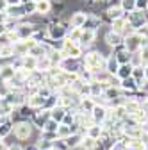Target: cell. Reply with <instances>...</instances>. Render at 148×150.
Masks as SVG:
<instances>
[{
	"label": "cell",
	"instance_id": "1",
	"mask_svg": "<svg viewBox=\"0 0 148 150\" xmlns=\"http://www.w3.org/2000/svg\"><path fill=\"white\" fill-rule=\"evenodd\" d=\"M82 64L86 70H89L91 73H97V71H102L105 70V57L97 50V48H89L84 52L82 55Z\"/></svg>",
	"mask_w": 148,
	"mask_h": 150
},
{
	"label": "cell",
	"instance_id": "2",
	"mask_svg": "<svg viewBox=\"0 0 148 150\" xmlns=\"http://www.w3.org/2000/svg\"><path fill=\"white\" fill-rule=\"evenodd\" d=\"M34 132H36L34 125H32L30 122H27V120L16 122V123L13 125V136H14V139H18V141H27V143H29V139L34 136Z\"/></svg>",
	"mask_w": 148,
	"mask_h": 150
},
{
	"label": "cell",
	"instance_id": "3",
	"mask_svg": "<svg viewBox=\"0 0 148 150\" xmlns=\"http://www.w3.org/2000/svg\"><path fill=\"white\" fill-rule=\"evenodd\" d=\"M68 29L70 27H66V25H63L57 18H54L52 22H48V25H47V32H48V40H52V41H63V40H66V36H68Z\"/></svg>",
	"mask_w": 148,
	"mask_h": 150
},
{
	"label": "cell",
	"instance_id": "4",
	"mask_svg": "<svg viewBox=\"0 0 148 150\" xmlns=\"http://www.w3.org/2000/svg\"><path fill=\"white\" fill-rule=\"evenodd\" d=\"M59 68L66 73H80V70L84 68L82 64V57H64L59 64Z\"/></svg>",
	"mask_w": 148,
	"mask_h": 150
},
{
	"label": "cell",
	"instance_id": "5",
	"mask_svg": "<svg viewBox=\"0 0 148 150\" xmlns=\"http://www.w3.org/2000/svg\"><path fill=\"white\" fill-rule=\"evenodd\" d=\"M9 105H13L14 109H18V107H22V105H25V102H27V95L23 93V89H14V91H11L9 95L4 98Z\"/></svg>",
	"mask_w": 148,
	"mask_h": 150
},
{
	"label": "cell",
	"instance_id": "6",
	"mask_svg": "<svg viewBox=\"0 0 148 150\" xmlns=\"http://www.w3.org/2000/svg\"><path fill=\"white\" fill-rule=\"evenodd\" d=\"M50 120V111H45V109H39V111H36L34 112V116H32V120H30V123L34 125V129L36 130H43V127H45V123Z\"/></svg>",
	"mask_w": 148,
	"mask_h": 150
},
{
	"label": "cell",
	"instance_id": "7",
	"mask_svg": "<svg viewBox=\"0 0 148 150\" xmlns=\"http://www.w3.org/2000/svg\"><path fill=\"white\" fill-rule=\"evenodd\" d=\"M104 43L109 47V48H118V47H121L123 45V36L121 34H116V32H113V30H105V34H104Z\"/></svg>",
	"mask_w": 148,
	"mask_h": 150
},
{
	"label": "cell",
	"instance_id": "8",
	"mask_svg": "<svg viewBox=\"0 0 148 150\" xmlns=\"http://www.w3.org/2000/svg\"><path fill=\"white\" fill-rule=\"evenodd\" d=\"M97 36H98V32H95V30H84V29H82L80 40H79L80 47H82L84 50L93 48V45H95V41H97Z\"/></svg>",
	"mask_w": 148,
	"mask_h": 150
},
{
	"label": "cell",
	"instance_id": "9",
	"mask_svg": "<svg viewBox=\"0 0 148 150\" xmlns=\"http://www.w3.org/2000/svg\"><path fill=\"white\" fill-rule=\"evenodd\" d=\"M14 32H16V36H18V40H30V38L34 36V32H36V27L23 20L20 25H18V29H16Z\"/></svg>",
	"mask_w": 148,
	"mask_h": 150
},
{
	"label": "cell",
	"instance_id": "10",
	"mask_svg": "<svg viewBox=\"0 0 148 150\" xmlns=\"http://www.w3.org/2000/svg\"><path fill=\"white\" fill-rule=\"evenodd\" d=\"M6 13H7V16L11 18V20H18V22H23L25 18L29 16L27 11H25V7H23V4H20V6H9Z\"/></svg>",
	"mask_w": 148,
	"mask_h": 150
},
{
	"label": "cell",
	"instance_id": "11",
	"mask_svg": "<svg viewBox=\"0 0 148 150\" xmlns=\"http://www.w3.org/2000/svg\"><path fill=\"white\" fill-rule=\"evenodd\" d=\"M109 116V109L104 107V105H95L93 111H91V118H93L95 125H102Z\"/></svg>",
	"mask_w": 148,
	"mask_h": 150
},
{
	"label": "cell",
	"instance_id": "12",
	"mask_svg": "<svg viewBox=\"0 0 148 150\" xmlns=\"http://www.w3.org/2000/svg\"><path fill=\"white\" fill-rule=\"evenodd\" d=\"M105 18H107V22L111 23V22H114V20H118V18H123L125 16V13H123V9L120 7V4H111V6H107V9H105Z\"/></svg>",
	"mask_w": 148,
	"mask_h": 150
},
{
	"label": "cell",
	"instance_id": "13",
	"mask_svg": "<svg viewBox=\"0 0 148 150\" xmlns=\"http://www.w3.org/2000/svg\"><path fill=\"white\" fill-rule=\"evenodd\" d=\"M86 18H87V11H75V13H71V16H70V27L82 29L84 23H86Z\"/></svg>",
	"mask_w": 148,
	"mask_h": 150
},
{
	"label": "cell",
	"instance_id": "14",
	"mask_svg": "<svg viewBox=\"0 0 148 150\" xmlns=\"http://www.w3.org/2000/svg\"><path fill=\"white\" fill-rule=\"evenodd\" d=\"M36 14L41 18L52 16V0H41V2L36 4Z\"/></svg>",
	"mask_w": 148,
	"mask_h": 150
},
{
	"label": "cell",
	"instance_id": "15",
	"mask_svg": "<svg viewBox=\"0 0 148 150\" xmlns=\"http://www.w3.org/2000/svg\"><path fill=\"white\" fill-rule=\"evenodd\" d=\"M113 54H114V57L118 59V63H120V64H130V57H132V54L128 52V50H125V48H123V45H121V47H118V48H114V50H113Z\"/></svg>",
	"mask_w": 148,
	"mask_h": 150
},
{
	"label": "cell",
	"instance_id": "16",
	"mask_svg": "<svg viewBox=\"0 0 148 150\" xmlns=\"http://www.w3.org/2000/svg\"><path fill=\"white\" fill-rule=\"evenodd\" d=\"M118 68H120V63H118V59L114 57V54L107 55V57H105V71H107L109 75H116V73H118Z\"/></svg>",
	"mask_w": 148,
	"mask_h": 150
},
{
	"label": "cell",
	"instance_id": "17",
	"mask_svg": "<svg viewBox=\"0 0 148 150\" xmlns=\"http://www.w3.org/2000/svg\"><path fill=\"white\" fill-rule=\"evenodd\" d=\"M86 134H82V132H77V134H70L64 141H66V146H68V150H73V148H79L80 146V143H82V138H84Z\"/></svg>",
	"mask_w": 148,
	"mask_h": 150
},
{
	"label": "cell",
	"instance_id": "18",
	"mask_svg": "<svg viewBox=\"0 0 148 150\" xmlns=\"http://www.w3.org/2000/svg\"><path fill=\"white\" fill-rule=\"evenodd\" d=\"M22 68L23 70H27V71H36L38 70V59L36 57H32V55H23L22 57Z\"/></svg>",
	"mask_w": 148,
	"mask_h": 150
},
{
	"label": "cell",
	"instance_id": "19",
	"mask_svg": "<svg viewBox=\"0 0 148 150\" xmlns=\"http://www.w3.org/2000/svg\"><path fill=\"white\" fill-rule=\"evenodd\" d=\"M66 109L64 107H61V105H57V107H54L52 111H50V120H54V122H57L59 125L63 123V120H64V116H66Z\"/></svg>",
	"mask_w": 148,
	"mask_h": 150
},
{
	"label": "cell",
	"instance_id": "20",
	"mask_svg": "<svg viewBox=\"0 0 148 150\" xmlns=\"http://www.w3.org/2000/svg\"><path fill=\"white\" fill-rule=\"evenodd\" d=\"M125 25H127V18L123 16V18H118V20L111 22V23H109V30H113V32H116V34H121L123 29H125Z\"/></svg>",
	"mask_w": 148,
	"mask_h": 150
},
{
	"label": "cell",
	"instance_id": "21",
	"mask_svg": "<svg viewBox=\"0 0 148 150\" xmlns=\"http://www.w3.org/2000/svg\"><path fill=\"white\" fill-rule=\"evenodd\" d=\"M116 77L120 81L123 79H128V77H132V64H120L118 68V73H116Z\"/></svg>",
	"mask_w": 148,
	"mask_h": 150
},
{
	"label": "cell",
	"instance_id": "22",
	"mask_svg": "<svg viewBox=\"0 0 148 150\" xmlns=\"http://www.w3.org/2000/svg\"><path fill=\"white\" fill-rule=\"evenodd\" d=\"M13 122H6V123H0V139H7L9 136H13Z\"/></svg>",
	"mask_w": 148,
	"mask_h": 150
},
{
	"label": "cell",
	"instance_id": "23",
	"mask_svg": "<svg viewBox=\"0 0 148 150\" xmlns=\"http://www.w3.org/2000/svg\"><path fill=\"white\" fill-rule=\"evenodd\" d=\"M14 68H13V64L11 66H4V68H0V81L2 82H9L13 77H14Z\"/></svg>",
	"mask_w": 148,
	"mask_h": 150
},
{
	"label": "cell",
	"instance_id": "24",
	"mask_svg": "<svg viewBox=\"0 0 148 150\" xmlns=\"http://www.w3.org/2000/svg\"><path fill=\"white\" fill-rule=\"evenodd\" d=\"M57 105H59V95H57V93H52L48 98H45L43 109H45V111H52L54 107H57Z\"/></svg>",
	"mask_w": 148,
	"mask_h": 150
},
{
	"label": "cell",
	"instance_id": "25",
	"mask_svg": "<svg viewBox=\"0 0 148 150\" xmlns=\"http://www.w3.org/2000/svg\"><path fill=\"white\" fill-rule=\"evenodd\" d=\"M102 132H104V130H102V127H100V125H91V127L86 130V136H89L91 139L98 141V139L102 138Z\"/></svg>",
	"mask_w": 148,
	"mask_h": 150
},
{
	"label": "cell",
	"instance_id": "26",
	"mask_svg": "<svg viewBox=\"0 0 148 150\" xmlns=\"http://www.w3.org/2000/svg\"><path fill=\"white\" fill-rule=\"evenodd\" d=\"M13 57H14L13 45H0V59H13Z\"/></svg>",
	"mask_w": 148,
	"mask_h": 150
},
{
	"label": "cell",
	"instance_id": "27",
	"mask_svg": "<svg viewBox=\"0 0 148 150\" xmlns=\"http://www.w3.org/2000/svg\"><path fill=\"white\" fill-rule=\"evenodd\" d=\"M50 68H52V61H50L48 55H45V57H39V59H38V70H39V71L47 73Z\"/></svg>",
	"mask_w": 148,
	"mask_h": 150
},
{
	"label": "cell",
	"instance_id": "28",
	"mask_svg": "<svg viewBox=\"0 0 148 150\" xmlns=\"http://www.w3.org/2000/svg\"><path fill=\"white\" fill-rule=\"evenodd\" d=\"M120 7L123 9L125 14L134 13V11H136V0H121V2H120Z\"/></svg>",
	"mask_w": 148,
	"mask_h": 150
},
{
	"label": "cell",
	"instance_id": "29",
	"mask_svg": "<svg viewBox=\"0 0 148 150\" xmlns=\"http://www.w3.org/2000/svg\"><path fill=\"white\" fill-rule=\"evenodd\" d=\"M132 79H136L137 84L141 81H144V66H134L132 68Z\"/></svg>",
	"mask_w": 148,
	"mask_h": 150
},
{
	"label": "cell",
	"instance_id": "30",
	"mask_svg": "<svg viewBox=\"0 0 148 150\" xmlns=\"http://www.w3.org/2000/svg\"><path fill=\"white\" fill-rule=\"evenodd\" d=\"M70 134H71V129H70L68 125L61 123V125L57 127V138H59V139H66Z\"/></svg>",
	"mask_w": 148,
	"mask_h": 150
},
{
	"label": "cell",
	"instance_id": "31",
	"mask_svg": "<svg viewBox=\"0 0 148 150\" xmlns=\"http://www.w3.org/2000/svg\"><path fill=\"white\" fill-rule=\"evenodd\" d=\"M57 127H59V123H57V122H54V120H48V122L45 123L43 130H45V132H57Z\"/></svg>",
	"mask_w": 148,
	"mask_h": 150
},
{
	"label": "cell",
	"instance_id": "32",
	"mask_svg": "<svg viewBox=\"0 0 148 150\" xmlns=\"http://www.w3.org/2000/svg\"><path fill=\"white\" fill-rule=\"evenodd\" d=\"M139 57H141V66H148V47L139 50Z\"/></svg>",
	"mask_w": 148,
	"mask_h": 150
},
{
	"label": "cell",
	"instance_id": "33",
	"mask_svg": "<svg viewBox=\"0 0 148 150\" xmlns=\"http://www.w3.org/2000/svg\"><path fill=\"white\" fill-rule=\"evenodd\" d=\"M148 0H136V11H146Z\"/></svg>",
	"mask_w": 148,
	"mask_h": 150
},
{
	"label": "cell",
	"instance_id": "34",
	"mask_svg": "<svg viewBox=\"0 0 148 150\" xmlns=\"http://www.w3.org/2000/svg\"><path fill=\"white\" fill-rule=\"evenodd\" d=\"M7 150H23V145L22 143H9Z\"/></svg>",
	"mask_w": 148,
	"mask_h": 150
},
{
	"label": "cell",
	"instance_id": "35",
	"mask_svg": "<svg viewBox=\"0 0 148 150\" xmlns=\"http://www.w3.org/2000/svg\"><path fill=\"white\" fill-rule=\"evenodd\" d=\"M23 150H39V148H38V145H36V143H27L23 146Z\"/></svg>",
	"mask_w": 148,
	"mask_h": 150
},
{
	"label": "cell",
	"instance_id": "36",
	"mask_svg": "<svg viewBox=\"0 0 148 150\" xmlns=\"http://www.w3.org/2000/svg\"><path fill=\"white\" fill-rule=\"evenodd\" d=\"M7 0H0V13H4V11H7Z\"/></svg>",
	"mask_w": 148,
	"mask_h": 150
},
{
	"label": "cell",
	"instance_id": "37",
	"mask_svg": "<svg viewBox=\"0 0 148 150\" xmlns=\"http://www.w3.org/2000/svg\"><path fill=\"white\" fill-rule=\"evenodd\" d=\"M23 4V0H7V6H20Z\"/></svg>",
	"mask_w": 148,
	"mask_h": 150
},
{
	"label": "cell",
	"instance_id": "38",
	"mask_svg": "<svg viewBox=\"0 0 148 150\" xmlns=\"http://www.w3.org/2000/svg\"><path fill=\"white\" fill-rule=\"evenodd\" d=\"M4 32H6V25H0V36H4Z\"/></svg>",
	"mask_w": 148,
	"mask_h": 150
},
{
	"label": "cell",
	"instance_id": "39",
	"mask_svg": "<svg viewBox=\"0 0 148 150\" xmlns=\"http://www.w3.org/2000/svg\"><path fill=\"white\" fill-rule=\"evenodd\" d=\"M144 79L148 81V66H144Z\"/></svg>",
	"mask_w": 148,
	"mask_h": 150
},
{
	"label": "cell",
	"instance_id": "40",
	"mask_svg": "<svg viewBox=\"0 0 148 150\" xmlns=\"http://www.w3.org/2000/svg\"><path fill=\"white\" fill-rule=\"evenodd\" d=\"M25 2V0H23ZM29 2H34V4H38V2H41V0H29Z\"/></svg>",
	"mask_w": 148,
	"mask_h": 150
},
{
	"label": "cell",
	"instance_id": "41",
	"mask_svg": "<svg viewBox=\"0 0 148 150\" xmlns=\"http://www.w3.org/2000/svg\"><path fill=\"white\" fill-rule=\"evenodd\" d=\"M100 2H107V4H109V2H111V0H100Z\"/></svg>",
	"mask_w": 148,
	"mask_h": 150
},
{
	"label": "cell",
	"instance_id": "42",
	"mask_svg": "<svg viewBox=\"0 0 148 150\" xmlns=\"http://www.w3.org/2000/svg\"><path fill=\"white\" fill-rule=\"evenodd\" d=\"M146 14H148V7H146Z\"/></svg>",
	"mask_w": 148,
	"mask_h": 150
},
{
	"label": "cell",
	"instance_id": "43",
	"mask_svg": "<svg viewBox=\"0 0 148 150\" xmlns=\"http://www.w3.org/2000/svg\"><path fill=\"white\" fill-rule=\"evenodd\" d=\"M146 150H148V143H146Z\"/></svg>",
	"mask_w": 148,
	"mask_h": 150
},
{
	"label": "cell",
	"instance_id": "44",
	"mask_svg": "<svg viewBox=\"0 0 148 150\" xmlns=\"http://www.w3.org/2000/svg\"><path fill=\"white\" fill-rule=\"evenodd\" d=\"M82 2H87V0H82Z\"/></svg>",
	"mask_w": 148,
	"mask_h": 150
},
{
	"label": "cell",
	"instance_id": "45",
	"mask_svg": "<svg viewBox=\"0 0 148 150\" xmlns=\"http://www.w3.org/2000/svg\"><path fill=\"white\" fill-rule=\"evenodd\" d=\"M0 100H2V97H0Z\"/></svg>",
	"mask_w": 148,
	"mask_h": 150
}]
</instances>
